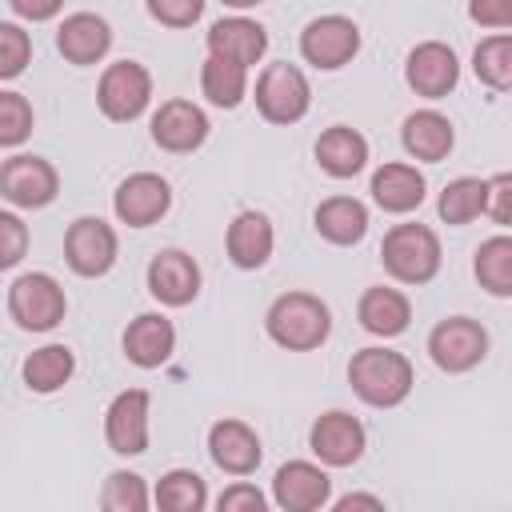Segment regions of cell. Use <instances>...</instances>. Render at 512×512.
Listing matches in <instances>:
<instances>
[{"label": "cell", "mask_w": 512, "mask_h": 512, "mask_svg": "<svg viewBox=\"0 0 512 512\" xmlns=\"http://www.w3.org/2000/svg\"><path fill=\"white\" fill-rule=\"evenodd\" d=\"M348 384L368 408H396L408 400L416 372L404 352L392 348H360L348 360Z\"/></svg>", "instance_id": "cell-1"}, {"label": "cell", "mask_w": 512, "mask_h": 512, "mask_svg": "<svg viewBox=\"0 0 512 512\" xmlns=\"http://www.w3.org/2000/svg\"><path fill=\"white\" fill-rule=\"evenodd\" d=\"M264 328L288 352H312L332 336V312L316 292H284L268 304Z\"/></svg>", "instance_id": "cell-2"}, {"label": "cell", "mask_w": 512, "mask_h": 512, "mask_svg": "<svg viewBox=\"0 0 512 512\" xmlns=\"http://www.w3.org/2000/svg\"><path fill=\"white\" fill-rule=\"evenodd\" d=\"M440 260H444L440 236H436L428 224L408 220V224H392V228L384 232L380 264H384V272H388L396 284H412V288L428 284V280L440 272Z\"/></svg>", "instance_id": "cell-3"}, {"label": "cell", "mask_w": 512, "mask_h": 512, "mask_svg": "<svg viewBox=\"0 0 512 512\" xmlns=\"http://www.w3.org/2000/svg\"><path fill=\"white\" fill-rule=\"evenodd\" d=\"M68 312V296L56 276L24 272L8 284V316L24 332H52Z\"/></svg>", "instance_id": "cell-4"}, {"label": "cell", "mask_w": 512, "mask_h": 512, "mask_svg": "<svg viewBox=\"0 0 512 512\" xmlns=\"http://www.w3.org/2000/svg\"><path fill=\"white\" fill-rule=\"evenodd\" d=\"M308 108H312L308 76L288 60L264 64V72L256 76V112L268 124H296L308 116Z\"/></svg>", "instance_id": "cell-5"}, {"label": "cell", "mask_w": 512, "mask_h": 512, "mask_svg": "<svg viewBox=\"0 0 512 512\" xmlns=\"http://www.w3.org/2000/svg\"><path fill=\"white\" fill-rule=\"evenodd\" d=\"M152 100V72L140 60H116L100 72L96 104L112 124H132Z\"/></svg>", "instance_id": "cell-6"}, {"label": "cell", "mask_w": 512, "mask_h": 512, "mask_svg": "<svg viewBox=\"0 0 512 512\" xmlns=\"http://www.w3.org/2000/svg\"><path fill=\"white\" fill-rule=\"evenodd\" d=\"M428 356L448 376L472 372L488 356V328L480 320H472V316H444L428 332Z\"/></svg>", "instance_id": "cell-7"}, {"label": "cell", "mask_w": 512, "mask_h": 512, "mask_svg": "<svg viewBox=\"0 0 512 512\" xmlns=\"http://www.w3.org/2000/svg\"><path fill=\"white\" fill-rule=\"evenodd\" d=\"M356 52H360V24L352 16L328 12V16L308 20L300 32V56L320 72H336L352 64Z\"/></svg>", "instance_id": "cell-8"}, {"label": "cell", "mask_w": 512, "mask_h": 512, "mask_svg": "<svg viewBox=\"0 0 512 512\" xmlns=\"http://www.w3.org/2000/svg\"><path fill=\"white\" fill-rule=\"evenodd\" d=\"M120 256V240H116V228L100 216H76L64 232V260L76 276L84 280H96L104 272H112Z\"/></svg>", "instance_id": "cell-9"}, {"label": "cell", "mask_w": 512, "mask_h": 512, "mask_svg": "<svg viewBox=\"0 0 512 512\" xmlns=\"http://www.w3.org/2000/svg\"><path fill=\"white\" fill-rule=\"evenodd\" d=\"M308 448H312V456H316L320 464H328V468H352V464L364 456V448H368V432H364V424H360L352 412L332 408V412H320V416L312 420V428H308Z\"/></svg>", "instance_id": "cell-10"}, {"label": "cell", "mask_w": 512, "mask_h": 512, "mask_svg": "<svg viewBox=\"0 0 512 512\" xmlns=\"http://www.w3.org/2000/svg\"><path fill=\"white\" fill-rule=\"evenodd\" d=\"M60 192V172L44 156H8L0 164V196L12 208H48Z\"/></svg>", "instance_id": "cell-11"}, {"label": "cell", "mask_w": 512, "mask_h": 512, "mask_svg": "<svg viewBox=\"0 0 512 512\" xmlns=\"http://www.w3.org/2000/svg\"><path fill=\"white\" fill-rule=\"evenodd\" d=\"M172 208V184L160 172H132L112 192V212L128 228H152Z\"/></svg>", "instance_id": "cell-12"}, {"label": "cell", "mask_w": 512, "mask_h": 512, "mask_svg": "<svg viewBox=\"0 0 512 512\" xmlns=\"http://www.w3.org/2000/svg\"><path fill=\"white\" fill-rule=\"evenodd\" d=\"M148 416L152 396L144 388H124L112 396L104 412V440L116 456H144L148 452Z\"/></svg>", "instance_id": "cell-13"}, {"label": "cell", "mask_w": 512, "mask_h": 512, "mask_svg": "<svg viewBox=\"0 0 512 512\" xmlns=\"http://www.w3.org/2000/svg\"><path fill=\"white\" fill-rule=\"evenodd\" d=\"M272 500L284 512H316V508L332 504L328 464H312V460H288V464H280L276 476H272Z\"/></svg>", "instance_id": "cell-14"}, {"label": "cell", "mask_w": 512, "mask_h": 512, "mask_svg": "<svg viewBox=\"0 0 512 512\" xmlns=\"http://www.w3.org/2000/svg\"><path fill=\"white\" fill-rule=\"evenodd\" d=\"M144 280H148L152 300H160L164 308H184V304H192L200 296V280L204 276H200V264L184 248H164V252H156L148 260Z\"/></svg>", "instance_id": "cell-15"}, {"label": "cell", "mask_w": 512, "mask_h": 512, "mask_svg": "<svg viewBox=\"0 0 512 512\" xmlns=\"http://www.w3.org/2000/svg\"><path fill=\"white\" fill-rule=\"evenodd\" d=\"M152 144L156 148H164V152H176V156H184V152H196L204 140H208V116H204V108L200 104H192V100H184V96H176V100H164L156 112H152Z\"/></svg>", "instance_id": "cell-16"}, {"label": "cell", "mask_w": 512, "mask_h": 512, "mask_svg": "<svg viewBox=\"0 0 512 512\" xmlns=\"http://www.w3.org/2000/svg\"><path fill=\"white\" fill-rule=\"evenodd\" d=\"M404 80H408V88H412L416 96L440 100V96H448V92L460 84V60H456V52H452L448 44L424 40V44H416V48L408 52V60H404Z\"/></svg>", "instance_id": "cell-17"}, {"label": "cell", "mask_w": 512, "mask_h": 512, "mask_svg": "<svg viewBox=\"0 0 512 512\" xmlns=\"http://www.w3.org/2000/svg\"><path fill=\"white\" fill-rule=\"evenodd\" d=\"M208 456L228 476H252L264 460V444H260L252 424H244L236 416H224L208 428Z\"/></svg>", "instance_id": "cell-18"}, {"label": "cell", "mask_w": 512, "mask_h": 512, "mask_svg": "<svg viewBox=\"0 0 512 512\" xmlns=\"http://www.w3.org/2000/svg\"><path fill=\"white\" fill-rule=\"evenodd\" d=\"M272 248H276V228L260 208H244V212L232 216V224L224 232V252L240 272L264 268Z\"/></svg>", "instance_id": "cell-19"}, {"label": "cell", "mask_w": 512, "mask_h": 512, "mask_svg": "<svg viewBox=\"0 0 512 512\" xmlns=\"http://www.w3.org/2000/svg\"><path fill=\"white\" fill-rule=\"evenodd\" d=\"M108 48H112V24L96 12H72L56 28V52L76 68L100 64Z\"/></svg>", "instance_id": "cell-20"}, {"label": "cell", "mask_w": 512, "mask_h": 512, "mask_svg": "<svg viewBox=\"0 0 512 512\" xmlns=\"http://www.w3.org/2000/svg\"><path fill=\"white\" fill-rule=\"evenodd\" d=\"M372 200L392 212V216H404V212H416L424 204V192H428V180L416 164H404V160H388L372 172V184H368Z\"/></svg>", "instance_id": "cell-21"}, {"label": "cell", "mask_w": 512, "mask_h": 512, "mask_svg": "<svg viewBox=\"0 0 512 512\" xmlns=\"http://www.w3.org/2000/svg\"><path fill=\"white\" fill-rule=\"evenodd\" d=\"M204 44H208L212 56H224V60H236V64L252 68L268 52V28L260 20H248V16H224L208 28Z\"/></svg>", "instance_id": "cell-22"}, {"label": "cell", "mask_w": 512, "mask_h": 512, "mask_svg": "<svg viewBox=\"0 0 512 512\" xmlns=\"http://www.w3.org/2000/svg\"><path fill=\"white\" fill-rule=\"evenodd\" d=\"M124 356L136 368H160L168 364V356L176 352V324L160 312H140L128 328H124Z\"/></svg>", "instance_id": "cell-23"}, {"label": "cell", "mask_w": 512, "mask_h": 512, "mask_svg": "<svg viewBox=\"0 0 512 512\" xmlns=\"http://www.w3.org/2000/svg\"><path fill=\"white\" fill-rule=\"evenodd\" d=\"M400 144L412 160H424V164H440L452 144H456V128L444 112L436 108H420V112H408L404 124H400Z\"/></svg>", "instance_id": "cell-24"}, {"label": "cell", "mask_w": 512, "mask_h": 512, "mask_svg": "<svg viewBox=\"0 0 512 512\" xmlns=\"http://www.w3.org/2000/svg\"><path fill=\"white\" fill-rule=\"evenodd\" d=\"M356 320H360L364 332L392 340V336L408 332V324H412V300L400 288H384V284L364 288V296L356 300Z\"/></svg>", "instance_id": "cell-25"}, {"label": "cell", "mask_w": 512, "mask_h": 512, "mask_svg": "<svg viewBox=\"0 0 512 512\" xmlns=\"http://www.w3.org/2000/svg\"><path fill=\"white\" fill-rule=\"evenodd\" d=\"M312 152H316L320 172H328L332 180H352V176L364 172V164H368V140H364L356 128H348V124L324 128Z\"/></svg>", "instance_id": "cell-26"}, {"label": "cell", "mask_w": 512, "mask_h": 512, "mask_svg": "<svg viewBox=\"0 0 512 512\" xmlns=\"http://www.w3.org/2000/svg\"><path fill=\"white\" fill-rule=\"evenodd\" d=\"M312 228H316L328 244H336V248L360 244L364 232H368V208H364V200H356V196H328V200L316 204Z\"/></svg>", "instance_id": "cell-27"}, {"label": "cell", "mask_w": 512, "mask_h": 512, "mask_svg": "<svg viewBox=\"0 0 512 512\" xmlns=\"http://www.w3.org/2000/svg\"><path fill=\"white\" fill-rule=\"evenodd\" d=\"M200 92L216 108H240L248 96V68L208 52V60L200 64Z\"/></svg>", "instance_id": "cell-28"}, {"label": "cell", "mask_w": 512, "mask_h": 512, "mask_svg": "<svg viewBox=\"0 0 512 512\" xmlns=\"http://www.w3.org/2000/svg\"><path fill=\"white\" fill-rule=\"evenodd\" d=\"M72 372H76V356L68 344H44L24 360V384L28 392H40V396L60 392L72 380Z\"/></svg>", "instance_id": "cell-29"}, {"label": "cell", "mask_w": 512, "mask_h": 512, "mask_svg": "<svg viewBox=\"0 0 512 512\" xmlns=\"http://www.w3.org/2000/svg\"><path fill=\"white\" fill-rule=\"evenodd\" d=\"M472 276L488 296H512V236H488L472 256Z\"/></svg>", "instance_id": "cell-30"}, {"label": "cell", "mask_w": 512, "mask_h": 512, "mask_svg": "<svg viewBox=\"0 0 512 512\" xmlns=\"http://www.w3.org/2000/svg\"><path fill=\"white\" fill-rule=\"evenodd\" d=\"M436 212L444 224H472L476 216L488 212V180L480 176H456L444 184L440 200H436Z\"/></svg>", "instance_id": "cell-31"}, {"label": "cell", "mask_w": 512, "mask_h": 512, "mask_svg": "<svg viewBox=\"0 0 512 512\" xmlns=\"http://www.w3.org/2000/svg\"><path fill=\"white\" fill-rule=\"evenodd\" d=\"M152 500L164 512H204L208 508V484L192 468H172V472L160 476Z\"/></svg>", "instance_id": "cell-32"}, {"label": "cell", "mask_w": 512, "mask_h": 512, "mask_svg": "<svg viewBox=\"0 0 512 512\" xmlns=\"http://www.w3.org/2000/svg\"><path fill=\"white\" fill-rule=\"evenodd\" d=\"M472 72L488 88H512V32H492L472 52Z\"/></svg>", "instance_id": "cell-33"}, {"label": "cell", "mask_w": 512, "mask_h": 512, "mask_svg": "<svg viewBox=\"0 0 512 512\" xmlns=\"http://www.w3.org/2000/svg\"><path fill=\"white\" fill-rule=\"evenodd\" d=\"M148 504H152V496H148V484L140 472L116 468L100 488V508H108V512H144Z\"/></svg>", "instance_id": "cell-34"}, {"label": "cell", "mask_w": 512, "mask_h": 512, "mask_svg": "<svg viewBox=\"0 0 512 512\" xmlns=\"http://www.w3.org/2000/svg\"><path fill=\"white\" fill-rule=\"evenodd\" d=\"M28 60H32V36L20 24L4 20L0 24V80H16L28 68Z\"/></svg>", "instance_id": "cell-35"}, {"label": "cell", "mask_w": 512, "mask_h": 512, "mask_svg": "<svg viewBox=\"0 0 512 512\" xmlns=\"http://www.w3.org/2000/svg\"><path fill=\"white\" fill-rule=\"evenodd\" d=\"M32 132V104L20 92H0V144L16 148Z\"/></svg>", "instance_id": "cell-36"}, {"label": "cell", "mask_w": 512, "mask_h": 512, "mask_svg": "<svg viewBox=\"0 0 512 512\" xmlns=\"http://www.w3.org/2000/svg\"><path fill=\"white\" fill-rule=\"evenodd\" d=\"M204 4L208 0H144L148 16L164 28H192L204 16Z\"/></svg>", "instance_id": "cell-37"}, {"label": "cell", "mask_w": 512, "mask_h": 512, "mask_svg": "<svg viewBox=\"0 0 512 512\" xmlns=\"http://www.w3.org/2000/svg\"><path fill=\"white\" fill-rule=\"evenodd\" d=\"M28 248V228L16 212H0V268H16Z\"/></svg>", "instance_id": "cell-38"}, {"label": "cell", "mask_w": 512, "mask_h": 512, "mask_svg": "<svg viewBox=\"0 0 512 512\" xmlns=\"http://www.w3.org/2000/svg\"><path fill=\"white\" fill-rule=\"evenodd\" d=\"M216 508H220V512H264L268 500H264V492H260L256 484L236 480V484H228V488L216 496Z\"/></svg>", "instance_id": "cell-39"}, {"label": "cell", "mask_w": 512, "mask_h": 512, "mask_svg": "<svg viewBox=\"0 0 512 512\" xmlns=\"http://www.w3.org/2000/svg\"><path fill=\"white\" fill-rule=\"evenodd\" d=\"M488 216L500 228H512V172L488 176Z\"/></svg>", "instance_id": "cell-40"}, {"label": "cell", "mask_w": 512, "mask_h": 512, "mask_svg": "<svg viewBox=\"0 0 512 512\" xmlns=\"http://www.w3.org/2000/svg\"><path fill=\"white\" fill-rule=\"evenodd\" d=\"M468 20L480 28H512V0H468Z\"/></svg>", "instance_id": "cell-41"}, {"label": "cell", "mask_w": 512, "mask_h": 512, "mask_svg": "<svg viewBox=\"0 0 512 512\" xmlns=\"http://www.w3.org/2000/svg\"><path fill=\"white\" fill-rule=\"evenodd\" d=\"M8 8H12L20 20H28V24H44V20L60 16L64 0H8Z\"/></svg>", "instance_id": "cell-42"}, {"label": "cell", "mask_w": 512, "mask_h": 512, "mask_svg": "<svg viewBox=\"0 0 512 512\" xmlns=\"http://www.w3.org/2000/svg\"><path fill=\"white\" fill-rule=\"evenodd\" d=\"M336 508H340V512H348V508H376V512H380L384 500H380V496H364V492H348V496L336 500Z\"/></svg>", "instance_id": "cell-43"}, {"label": "cell", "mask_w": 512, "mask_h": 512, "mask_svg": "<svg viewBox=\"0 0 512 512\" xmlns=\"http://www.w3.org/2000/svg\"><path fill=\"white\" fill-rule=\"evenodd\" d=\"M224 4H228V8H256L260 0H224Z\"/></svg>", "instance_id": "cell-44"}]
</instances>
